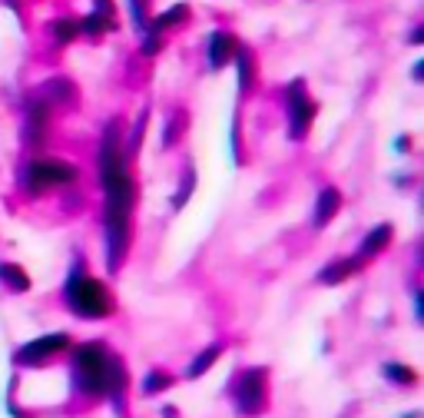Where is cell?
I'll return each mask as SVG.
<instances>
[{
  "label": "cell",
  "mask_w": 424,
  "mask_h": 418,
  "mask_svg": "<svg viewBox=\"0 0 424 418\" xmlns=\"http://www.w3.org/2000/svg\"><path fill=\"white\" fill-rule=\"evenodd\" d=\"M73 342L76 339L67 332V328L44 332V335H37V339H27V342L17 345L14 352H10V365H14V369H27V372L46 369V365H53L57 358L67 356Z\"/></svg>",
  "instance_id": "8992f818"
},
{
  "label": "cell",
  "mask_w": 424,
  "mask_h": 418,
  "mask_svg": "<svg viewBox=\"0 0 424 418\" xmlns=\"http://www.w3.org/2000/svg\"><path fill=\"white\" fill-rule=\"evenodd\" d=\"M189 130V113L182 106H173L163 117V133H159V153H173L182 143V136Z\"/></svg>",
  "instance_id": "2e32d148"
},
{
  "label": "cell",
  "mask_w": 424,
  "mask_h": 418,
  "mask_svg": "<svg viewBox=\"0 0 424 418\" xmlns=\"http://www.w3.org/2000/svg\"><path fill=\"white\" fill-rule=\"evenodd\" d=\"M411 147H414V143H411V136H408V133H401L398 140H394V153H401V156H408Z\"/></svg>",
  "instance_id": "4316f807"
},
{
  "label": "cell",
  "mask_w": 424,
  "mask_h": 418,
  "mask_svg": "<svg viewBox=\"0 0 424 418\" xmlns=\"http://www.w3.org/2000/svg\"><path fill=\"white\" fill-rule=\"evenodd\" d=\"M173 385H176V375L169 372V369H150V372L139 378V395L143 399H156V395L169 392Z\"/></svg>",
  "instance_id": "d6986e66"
},
{
  "label": "cell",
  "mask_w": 424,
  "mask_h": 418,
  "mask_svg": "<svg viewBox=\"0 0 424 418\" xmlns=\"http://www.w3.org/2000/svg\"><path fill=\"white\" fill-rule=\"evenodd\" d=\"M236 44H239V40H236L229 30H212V33H209V40H206V63H209L212 74L226 70L229 63H232Z\"/></svg>",
  "instance_id": "5bb4252c"
},
{
  "label": "cell",
  "mask_w": 424,
  "mask_h": 418,
  "mask_svg": "<svg viewBox=\"0 0 424 418\" xmlns=\"http://www.w3.org/2000/svg\"><path fill=\"white\" fill-rule=\"evenodd\" d=\"M421 289H411V302H414V322H418V326H421L424 322V312H421Z\"/></svg>",
  "instance_id": "484cf974"
},
{
  "label": "cell",
  "mask_w": 424,
  "mask_h": 418,
  "mask_svg": "<svg viewBox=\"0 0 424 418\" xmlns=\"http://www.w3.org/2000/svg\"><path fill=\"white\" fill-rule=\"evenodd\" d=\"M159 50H163V33L143 30V57H156Z\"/></svg>",
  "instance_id": "d4e9b609"
},
{
  "label": "cell",
  "mask_w": 424,
  "mask_h": 418,
  "mask_svg": "<svg viewBox=\"0 0 424 418\" xmlns=\"http://www.w3.org/2000/svg\"><path fill=\"white\" fill-rule=\"evenodd\" d=\"M186 20H189V3H176V7H169V10H163V14H156L152 20H146V30L163 33V30L176 27V24H186Z\"/></svg>",
  "instance_id": "44dd1931"
},
{
  "label": "cell",
  "mask_w": 424,
  "mask_h": 418,
  "mask_svg": "<svg viewBox=\"0 0 424 418\" xmlns=\"http://www.w3.org/2000/svg\"><path fill=\"white\" fill-rule=\"evenodd\" d=\"M146 126H150V106H143L136 113V123L130 130H123V149L130 160H136V153L143 149V140H146Z\"/></svg>",
  "instance_id": "ffe728a7"
},
{
  "label": "cell",
  "mask_w": 424,
  "mask_h": 418,
  "mask_svg": "<svg viewBox=\"0 0 424 418\" xmlns=\"http://www.w3.org/2000/svg\"><path fill=\"white\" fill-rule=\"evenodd\" d=\"M159 415H163V418H179V412H176L173 405H163V412H159Z\"/></svg>",
  "instance_id": "4dcf8cb0"
},
{
  "label": "cell",
  "mask_w": 424,
  "mask_h": 418,
  "mask_svg": "<svg viewBox=\"0 0 424 418\" xmlns=\"http://www.w3.org/2000/svg\"><path fill=\"white\" fill-rule=\"evenodd\" d=\"M381 378H385L388 385H394V388H414L418 382H421L418 369H414V365H408V362H398V358H391V362H381Z\"/></svg>",
  "instance_id": "ac0fdd59"
},
{
  "label": "cell",
  "mask_w": 424,
  "mask_h": 418,
  "mask_svg": "<svg viewBox=\"0 0 424 418\" xmlns=\"http://www.w3.org/2000/svg\"><path fill=\"white\" fill-rule=\"evenodd\" d=\"M113 30V14H103V10H93L80 20V33H87V37H103Z\"/></svg>",
  "instance_id": "cb8c5ba5"
},
{
  "label": "cell",
  "mask_w": 424,
  "mask_h": 418,
  "mask_svg": "<svg viewBox=\"0 0 424 418\" xmlns=\"http://www.w3.org/2000/svg\"><path fill=\"white\" fill-rule=\"evenodd\" d=\"M46 30H50L53 44H73L76 37H80V20L76 17H57V20L46 24Z\"/></svg>",
  "instance_id": "603a6c76"
},
{
  "label": "cell",
  "mask_w": 424,
  "mask_h": 418,
  "mask_svg": "<svg viewBox=\"0 0 424 418\" xmlns=\"http://www.w3.org/2000/svg\"><path fill=\"white\" fill-rule=\"evenodd\" d=\"M282 110H285V136L288 143H305L318 119V103L308 97L305 80H292L282 93Z\"/></svg>",
  "instance_id": "52a82bcc"
},
{
  "label": "cell",
  "mask_w": 424,
  "mask_h": 418,
  "mask_svg": "<svg viewBox=\"0 0 424 418\" xmlns=\"http://www.w3.org/2000/svg\"><path fill=\"white\" fill-rule=\"evenodd\" d=\"M60 302L67 315H73L80 322H106V319H113L120 312V299L113 292V285L100 279V276L87 272L83 256L73 259V266H70L67 279H63Z\"/></svg>",
  "instance_id": "3957f363"
},
{
  "label": "cell",
  "mask_w": 424,
  "mask_h": 418,
  "mask_svg": "<svg viewBox=\"0 0 424 418\" xmlns=\"http://www.w3.org/2000/svg\"><path fill=\"white\" fill-rule=\"evenodd\" d=\"M96 183L103 196L100 236H103V266L109 276H120L133 253V209H136V176L133 160L123 149V119L109 117L96 143Z\"/></svg>",
  "instance_id": "6da1fadb"
},
{
  "label": "cell",
  "mask_w": 424,
  "mask_h": 418,
  "mask_svg": "<svg viewBox=\"0 0 424 418\" xmlns=\"http://www.w3.org/2000/svg\"><path fill=\"white\" fill-rule=\"evenodd\" d=\"M421 76H424V63L418 60V63H414V70H411V80H414V83H421Z\"/></svg>",
  "instance_id": "f546056e"
},
{
  "label": "cell",
  "mask_w": 424,
  "mask_h": 418,
  "mask_svg": "<svg viewBox=\"0 0 424 418\" xmlns=\"http://www.w3.org/2000/svg\"><path fill=\"white\" fill-rule=\"evenodd\" d=\"M50 126H53V106L46 103L40 93H30L24 103V126H20V140L27 153H44L46 140H50Z\"/></svg>",
  "instance_id": "ba28073f"
},
{
  "label": "cell",
  "mask_w": 424,
  "mask_h": 418,
  "mask_svg": "<svg viewBox=\"0 0 424 418\" xmlns=\"http://www.w3.org/2000/svg\"><path fill=\"white\" fill-rule=\"evenodd\" d=\"M80 166L57 153H30L17 166V193L24 199H44L50 193H60L67 186L80 183Z\"/></svg>",
  "instance_id": "277c9868"
},
{
  "label": "cell",
  "mask_w": 424,
  "mask_h": 418,
  "mask_svg": "<svg viewBox=\"0 0 424 418\" xmlns=\"http://www.w3.org/2000/svg\"><path fill=\"white\" fill-rule=\"evenodd\" d=\"M364 266H368V262H362V259H358L355 253H351V256H338V259H328L325 266L318 269L315 283L335 289V285H342V283H348V279H355V276H358Z\"/></svg>",
  "instance_id": "30bf717a"
},
{
  "label": "cell",
  "mask_w": 424,
  "mask_h": 418,
  "mask_svg": "<svg viewBox=\"0 0 424 418\" xmlns=\"http://www.w3.org/2000/svg\"><path fill=\"white\" fill-rule=\"evenodd\" d=\"M0 285L10 292V296H27L33 289L30 272L20 266V262H10V259H0Z\"/></svg>",
  "instance_id": "e0dca14e"
},
{
  "label": "cell",
  "mask_w": 424,
  "mask_h": 418,
  "mask_svg": "<svg viewBox=\"0 0 424 418\" xmlns=\"http://www.w3.org/2000/svg\"><path fill=\"white\" fill-rule=\"evenodd\" d=\"M67 382L73 399L83 402H106L116 418H126L130 402V385L133 375L126 358L106 342V339H83L73 342L67 352Z\"/></svg>",
  "instance_id": "7a4b0ae2"
},
{
  "label": "cell",
  "mask_w": 424,
  "mask_h": 418,
  "mask_svg": "<svg viewBox=\"0 0 424 418\" xmlns=\"http://www.w3.org/2000/svg\"><path fill=\"white\" fill-rule=\"evenodd\" d=\"M232 63H236V83H239V97H252V90L258 83V63L256 53L245 44H236V53H232Z\"/></svg>",
  "instance_id": "9a60e30c"
},
{
  "label": "cell",
  "mask_w": 424,
  "mask_h": 418,
  "mask_svg": "<svg viewBox=\"0 0 424 418\" xmlns=\"http://www.w3.org/2000/svg\"><path fill=\"white\" fill-rule=\"evenodd\" d=\"M229 402H232V412L239 418H262L269 412V369L265 365H245L229 378Z\"/></svg>",
  "instance_id": "5b68a950"
},
{
  "label": "cell",
  "mask_w": 424,
  "mask_h": 418,
  "mask_svg": "<svg viewBox=\"0 0 424 418\" xmlns=\"http://www.w3.org/2000/svg\"><path fill=\"white\" fill-rule=\"evenodd\" d=\"M37 93H40L53 110H70V106H76V100H80L76 83L70 80V76H46Z\"/></svg>",
  "instance_id": "4fadbf2b"
},
{
  "label": "cell",
  "mask_w": 424,
  "mask_h": 418,
  "mask_svg": "<svg viewBox=\"0 0 424 418\" xmlns=\"http://www.w3.org/2000/svg\"><path fill=\"white\" fill-rule=\"evenodd\" d=\"M193 193H196V169L193 166H182V173H179V186H176V193H173V212H179L189 199H193Z\"/></svg>",
  "instance_id": "7402d4cb"
},
{
  "label": "cell",
  "mask_w": 424,
  "mask_h": 418,
  "mask_svg": "<svg viewBox=\"0 0 424 418\" xmlns=\"http://www.w3.org/2000/svg\"><path fill=\"white\" fill-rule=\"evenodd\" d=\"M408 44H414V47H418V44H424V27H414V30H411Z\"/></svg>",
  "instance_id": "f1b7e54d"
},
{
  "label": "cell",
  "mask_w": 424,
  "mask_h": 418,
  "mask_svg": "<svg viewBox=\"0 0 424 418\" xmlns=\"http://www.w3.org/2000/svg\"><path fill=\"white\" fill-rule=\"evenodd\" d=\"M226 356V342L222 339H215V342H209V345H202L196 356L186 362V369H182V378L186 382H199L202 375H209L215 365H219V358Z\"/></svg>",
  "instance_id": "7c38bea8"
},
{
  "label": "cell",
  "mask_w": 424,
  "mask_h": 418,
  "mask_svg": "<svg viewBox=\"0 0 424 418\" xmlns=\"http://www.w3.org/2000/svg\"><path fill=\"white\" fill-rule=\"evenodd\" d=\"M345 209V193L335 186V183H325V186H318L315 193V203H312V229H328L335 223V216Z\"/></svg>",
  "instance_id": "9c48e42d"
},
{
  "label": "cell",
  "mask_w": 424,
  "mask_h": 418,
  "mask_svg": "<svg viewBox=\"0 0 424 418\" xmlns=\"http://www.w3.org/2000/svg\"><path fill=\"white\" fill-rule=\"evenodd\" d=\"M391 183H394V186H401V190H408L411 183H414V176H411V173H401V176L394 173V176H391Z\"/></svg>",
  "instance_id": "83f0119b"
},
{
  "label": "cell",
  "mask_w": 424,
  "mask_h": 418,
  "mask_svg": "<svg viewBox=\"0 0 424 418\" xmlns=\"http://www.w3.org/2000/svg\"><path fill=\"white\" fill-rule=\"evenodd\" d=\"M391 242H394V226L391 223H375L362 239H358L355 256H358L362 262H375L378 256H385L388 249H391Z\"/></svg>",
  "instance_id": "8fae6325"
}]
</instances>
